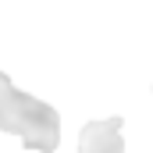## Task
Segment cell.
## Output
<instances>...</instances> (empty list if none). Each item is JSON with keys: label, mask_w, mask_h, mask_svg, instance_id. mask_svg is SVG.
I'll return each mask as SVG.
<instances>
[{"label": "cell", "mask_w": 153, "mask_h": 153, "mask_svg": "<svg viewBox=\"0 0 153 153\" xmlns=\"http://www.w3.org/2000/svg\"><path fill=\"white\" fill-rule=\"evenodd\" d=\"M0 132L18 135L29 150L53 153L61 143V114L36 96L11 85V78L0 71Z\"/></svg>", "instance_id": "obj_1"}, {"label": "cell", "mask_w": 153, "mask_h": 153, "mask_svg": "<svg viewBox=\"0 0 153 153\" xmlns=\"http://www.w3.org/2000/svg\"><path fill=\"white\" fill-rule=\"evenodd\" d=\"M125 139H121V117H107V121H89L78 132V153H121Z\"/></svg>", "instance_id": "obj_2"}]
</instances>
